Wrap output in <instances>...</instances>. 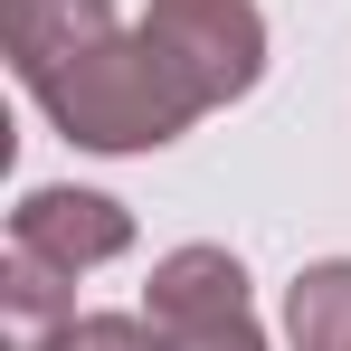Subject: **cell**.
I'll return each mask as SVG.
<instances>
[{
	"label": "cell",
	"mask_w": 351,
	"mask_h": 351,
	"mask_svg": "<svg viewBox=\"0 0 351 351\" xmlns=\"http://www.w3.org/2000/svg\"><path fill=\"white\" fill-rule=\"evenodd\" d=\"M285 332H294V351H351V256L304 266V276H294Z\"/></svg>",
	"instance_id": "cell-5"
},
{
	"label": "cell",
	"mask_w": 351,
	"mask_h": 351,
	"mask_svg": "<svg viewBox=\"0 0 351 351\" xmlns=\"http://www.w3.org/2000/svg\"><path fill=\"white\" fill-rule=\"evenodd\" d=\"M143 38L162 48V66L180 76V95L209 114V105H228L256 86V66H266V19H256V0H152L143 10Z\"/></svg>",
	"instance_id": "cell-2"
},
{
	"label": "cell",
	"mask_w": 351,
	"mask_h": 351,
	"mask_svg": "<svg viewBox=\"0 0 351 351\" xmlns=\"http://www.w3.org/2000/svg\"><path fill=\"white\" fill-rule=\"evenodd\" d=\"M0 38L19 86L86 152H162L171 133L199 123L162 48L143 29H114L105 0H0Z\"/></svg>",
	"instance_id": "cell-1"
},
{
	"label": "cell",
	"mask_w": 351,
	"mask_h": 351,
	"mask_svg": "<svg viewBox=\"0 0 351 351\" xmlns=\"http://www.w3.org/2000/svg\"><path fill=\"white\" fill-rule=\"evenodd\" d=\"M143 313L162 323L171 351H266L256 313H247V266H237L228 247H171L152 266Z\"/></svg>",
	"instance_id": "cell-3"
},
{
	"label": "cell",
	"mask_w": 351,
	"mask_h": 351,
	"mask_svg": "<svg viewBox=\"0 0 351 351\" xmlns=\"http://www.w3.org/2000/svg\"><path fill=\"white\" fill-rule=\"evenodd\" d=\"M10 247L48 256L58 276H86V266H105V256L133 247V219H123L105 190H29L10 209Z\"/></svg>",
	"instance_id": "cell-4"
},
{
	"label": "cell",
	"mask_w": 351,
	"mask_h": 351,
	"mask_svg": "<svg viewBox=\"0 0 351 351\" xmlns=\"http://www.w3.org/2000/svg\"><path fill=\"white\" fill-rule=\"evenodd\" d=\"M48 351H171L152 313H76L48 332Z\"/></svg>",
	"instance_id": "cell-6"
}]
</instances>
